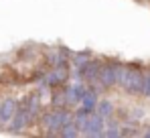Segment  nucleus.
Instances as JSON below:
<instances>
[{"label": "nucleus", "instance_id": "1", "mask_svg": "<svg viewBox=\"0 0 150 138\" xmlns=\"http://www.w3.org/2000/svg\"><path fill=\"white\" fill-rule=\"evenodd\" d=\"M73 118V114L65 108H53L49 112H45L41 118V124L45 126V132L47 136H59V130L65 122H69Z\"/></svg>", "mask_w": 150, "mask_h": 138}, {"label": "nucleus", "instance_id": "2", "mask_svg": "<svg viewBox=\"0 0 150 138\" xmlns=\"http://www.w3.org/2000/svg\"><path fill=\"white\" fill-rule=\"evenodd\" d=\"M122 71H124V65L120 61H105V63H101L100 75H98V85L105 87V90L118 85L120 77H122Z\"/></svg>", "mask_w": 150, "mask_h": 138}, {"label": "nucleus", "instance_id": "3", "mask_svg": "<svg viewBox=\"0 0 150 138\" xmlns=\"http://www.w3.org/2000/svg\"><path fill=\"white\" fill-rule=\"evenodd\" d=\"M142 71L138 65H124V71H122V77H120V83L130 95H140V90H142Z\"/></svg>", "mask_w": 150, "mask_h": 138}, {"label": "nucleus", "instance_id": "4", "mask_svg": "<svg viewBox=\"0 0 150 138\" xmlns=\"http://www.w3.org/2000/svg\"><path fill=\"white\" fill-rule=\"evenodd\" d=\"M67 79H69V71H67V67H53L49 73H45V75H43V79H41V85L55 90V87L63 85Z\"/></svg>", "mask_w": 150, "mask_h": 138}, {"label": "nucleus", "instance_id": "5", "mask_svg": "<svg viewBox=\"0 0 150 138\" xmlns=\"http://www.w3.org/2000/svg\"><path fill=\"white\" fill-rule=\"evenodd\" d=\"M103 128H105V118L100 116L98 112H91V114L87 116V124H85V128H83V136H103Z\"/></svg>", "mask_w": 150, "mask_h": 138}, {"label": "nucleus", "instance_id": "6", "mask_svg": "<svg viewBox=\"0 0 150 138\" xmlns=\"http://www.w3.org/2000/svg\"><path fill=\"white\" fill-rule=\"evenodd\" d=\"M10 124V132L12 134H18V132H23L26 126L30 124V116H28V112H26L25 104H16V112H14V116H12V120L8 122Z\"/></svg>", "mask_w": 150, "mask_h": 138}, {"label": "nucleus", "instance_id": "7", "mask_svg": "<svg viewBox=\"0 0 150 138\" xmlns=\"http://www.w3.org/2000/svg\"><path fill=\"white\" fill-rule=\"evenodd\" d=\"M16 100L14 97H6V100H2L0 102V124L2 126H6L10 120H12V116L16 112Z\"/></svg>", "mask_w": 150, "mask_h": 138}, {"label": "nucleus", "instance_id": "8", "mask_svg": "<svg viewBox=\"0 0 150 138\" xmlns=\"http://www.w3.org/2000/svg\"><path fill=\"white\" fill-rule=\"evenodd\" d=\"M100 67H101L100 59H87V65L83 69V81H85V83H98Z\"/></svg>", "mask_w": 150, "mask_h": 138}, {"label": "nucleus", "instance_id": "9", "mask_svg": "<svg viewBox=\"0 0 150 138\" xmlns=\"http://www.w3.org/2000/svg\"><path fill=\"white\" fill-rule=\"evenodd\" d=\"M59 136H63V138H75V136H81V132H79V128L75 126L73 118H71L69 122H65V124L61 126V130H59Z\"/></svg>", "mask_w": 150, "mask_h": 138}, {"label": "nucleus", "instance_id": "10", "mask_svg": "<svg viewBox=\"0 0 150 138\" xmlns=\"http://www.w3.org/2000/svg\"><path fill=\"white\" fill-rule=\"evenodd\" d=\"M96 112H98L100 116H103V118L108 120L110 116L114 114V104H112L110 100H101V102L98 100V106H96Z\"/></svg>", "mask_w": 150, "mask_h": 138}, {"label": "nucleus", "instance_id": "11", "mask_svg": "<svg viewBox=\"0 0 150 138\" xmlns=\"http://www.w3.org/2000/svg\"><path fill=\"white\" fill-rule=\"evenodd\" d=\"M122 134V128H120V124L118 122H110V124H105V128H103V136L108 138H116Z\"/></svg>", "mask_w": 150, "mask_h": 138}, {"label": "nucleus", "instance_id": "12", "mask_svg": "<svg viewBox=\"0 0 150 138\" xmlns=\"http://www.w3.org/2000/svg\"><path fill=\"white\" fill-rule=\"evenodd\" d=\"M140 95L150 97V71H146V73L142 75V90H140Z\"/></svg>", "mask_w": 150, "mask_h": 138}, {"label": "nucleus", "instance_id": "13", "mask_svg": "<svg viewBox=\"0 0 150 138\" xmlns=\"http://www.w3.org/2000/svg\"><path fill=\"white\" fill-rule=\"evenodd\" d=\"M51 106H53V108H67V106H65V95H63V92L57 93V95H53Z\"/></svg>", "mask_w": 150, "mask_h": 138}, {"label": "nucleus", "instance_id": "14", "mask_svg": "<svg viewBox=\"0 0 150 138\" xmlns=\"http://www.w3.org/2000/svg\"><path fill=\"white\" fill-rule=\"evenodd\" d=\"M144 136H146V138H150V128L146 130V132H144Z\"/></svg>", "mask_w": 150, "mask_h": 138}]
</instances>
